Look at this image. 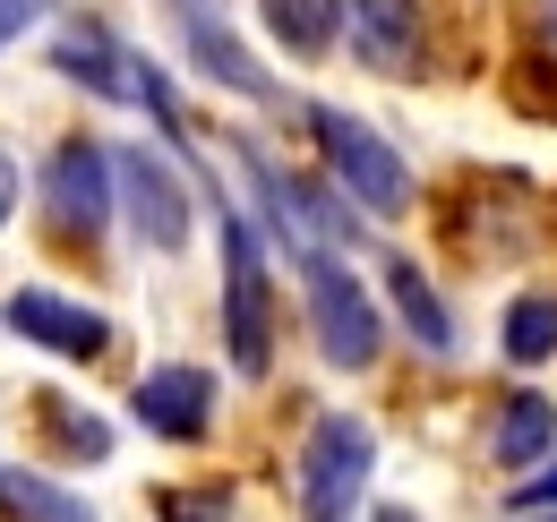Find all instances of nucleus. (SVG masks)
I'll return each instance as SVG.
<instances>
[{
  "mask_svg": "<svg viewBox=\"0 0 557 522\" xmlns=\"http://www.w3.org/2000/svg\"><path fill=\"white\" fill-rule=\"evenodd\" d=\"M214 240H223V351L240 377L275 369V265H267V232L214 189Z\"/></svg>",
  "mask_w": 557,
  "mask_h": 522,
  "instance_id": "f257e3e1",
  "label": "nucleus"
},
{
  "mask_svg": "<svg viewBox=\"0 0 557 522\" xmlns=\"http://www.w3.org/2000/svg\"><path fill=\"white\" fill-rule=\"evenodd\" d=\"M292 274H300V309H309L318 360L344 369V377L377 369V351H386V309H377V291L344 265V249H300Z\"/></svg>",
  "mask_w": 557,
  "mask_h": 522,
  "instance_id": "f03ea898",
  "label": "nucleus"
},
{
  "mask_svg": "<svg viewBox=\"0 0 557 522\" xmlns=\"http://www.w3.org/2000/svg\"><path fill=\"white\" fill-rule=\"evenodd\" d=\"M309 129H318L326 181H335V197H344L351 214H369V223H395V214H412V206H420L412 163H404L386 137L369 129L360 112H344V103H309Z\"/></svg>",
  "mask_w": 557,
  "mask_h": 522,
  "instance_id": "7ed1b4c3",
  "label": "nucleus"
},
{
  "mask_svg": "<svg viewBox=\"0 0 557 522\" xmlns=\"http://www.w3.org/2000/svg\"><path fill=\"white\" fill-rule=\"evenodd\" d=\"M369 480H377V428L360 411H318L300 437V471H292L300 522H360Z\"/></svg>",
  "mask_w": 557,
  "mask_h": 522,
  "instance_id": "20e7f679",
  "label": "nucleus"
},
{
  "mask_svg": "<svg viewBox=\"0 0 557 522\" xmlns=\"http://www.w3.org/2000/svg\"><path fill=\"white\" fill-rule=\"evenodd\" d=\"M112 181H121V214H129L138 249L181 258V249L198 240V197H189V181H181L154 146H121V154H112Z\"/></svg>",
  "mask_w": 557,
  "mask_h": 522,
  "instance_id": "39448f33",
  "label": "nucleus"
},
{
  "mask_svg": "<svg viewBox=\"0 0 557 522\" xmlns=\"http://www.w3.org/2000/svg\"><path fill=\"white\" fill-rule=\"evenodd\" d=\"M112 206H121L112 146H95V137H61V146L44 154V214H52V232H61L70 249H95L103 223H112Z\"/></svg>",
  "mask_w": 557,
  "mask_h": 522,
  "instance_id": "423d86ee",
  "label": "nucleus"
},
{
  "mask_svg": "<svg viewBox=\"0 0 557 522\" xmlns=\"http://www.w3.org/2000/svg\"><path fill=\"white\" fill-rule=\"evenodd\" d=\"M0 326L17 334V343H35V351H52V360H70V369H95V360L112 351V318H103L95 300L52 291V283H17V291L0 300Z\"/></svg>",
  "mask_w": 557,
  "mask_h": 522,
  "instance_id": "0eeeda50",
  "label": "nucleus"
},
{
  "mask_svg": "<svg viewBox=\"0 0 557 522\" xmlns=\"http://www.w3.org/2000/svg\"><path fill=\"white\" fill-rule=\"evenodd\" d=\"M129 420H138L146 437H163V446H198L214 428V369H198V360L146 369L138 386H129Z\"/></svg>",
  "mask_w": 557,
  "mask_h": 522,
  "instance_id": "6e6552de",
  "label": "nucleus"
},
{
  "mask_svg": "<svg viewBox=\"0 0 557 522\" xmlns=\"http://www.w3.org/2000/svg\"><path fill=\"white\" fill-rule=\"evenodd\" d=\"M172 26H181V44H189V69L223 86V95H240V103H275V77L249 61V44L223 26V9L214 0H172Z\"/></svg>",
  "mask_w": 557,
  "mask_h": 522,
  "instance_id": "1a4fd4ad",
  "label": "nucleus"
},
{
  "mask_svg": "<svg viewBox=\"0 0 557 522\" xmlns=\"http://www.w3.org/2000/svg\"><path fill=\"white\" fill-rule=\"evenodd\" d=\"M351 61L377 77H412L420 69V0H335Z\"/></svg>",
  "mask_w": 557,
  "mask_h": 522,
  "instance_id": "9d476101",
  "label": "nucleus"
},
{
  "mask_svg": "<svg viewBox=\"0 0 557 522\" xmlns=\"http://www.w3.org/2000/svg\"><path fill=\"white\" fill-rule=\"evenodd\" d=\"M52 69L61 77H77L86 95H103V103H138V52L103 26V17H70L61 35H52Z\"/></svg>",
  "mask_w": 557,
  "mask_h": 522,
  "instance_id": "9b49d317",
  "label": "nucleus"
},
{
  "mask_svg": "<svg viewBox=\"0 0 557 522\" xmlns=\"http://www.w3.org/2000/svg\"><path fill=\"white\" fill-rule=\"evenodd\" d=\"M488 462L515 471V480H532L541 462H557V402L541 386H515L488 402Z\"/></svg>",
  "mask_w": 557,
  "mask_h": 522,
  "instance_id": "f8f14e48",
  "label": "nucleus"
},
{
  "mask_svg": "<svg viewBox=\"0 0 557 522\" xmlns=\"http://www.w3.org/2000/svg\"><path fill=\"white\" fill-rule=\"evenodd\" d=\"M386 309H395V326L412 334L429 360H455V351H463V334H455V309L437 300V283L420 274V258H386Z\"/></svg>",
  "mask_w": 557,
  "mask_h": 522,
  "instance_id": "ddd939ff",
  "label": "nucleus"
},
{
  "mask_svg": "<svg viewBox=\"0 0 557 522\" xmlns=\"http://www.w3.org/2000/svg\"><path fill=\"white\" fill-rule=\"evenodd\" d=\"M497 351L515 369H549L557 360V291H515L497 318Z\"/></svg>",
  "mask_w": 557,
  "mask_h": 522,
  "instance_id": "4468645a",
  "label": "nucleus"
},
{
  "mask_svg": "<svg viewBox=\"0 0 557 522\" xmlns=\"http://www.w3.org/2000/svg\"><path fill=\"white\" fill-rule=\"evenodd\" d=\"M0 514L9 522H95V506L77 488H61V480H44V471L0 462Z\"/></svg>",
  "mask_w": 557,
  "mask_h": 522,
  "instance_id": "2eb2a0df",
  "label": "nucleus"
},
{
  "mask_svg": "<svg viewBox=\"0 0 557 522\" xmlns=\"http://www.w3.org/2000/svg\"><path fill=\"white\" fill-rule=\"evenodd\" d=\"M258 17H267V35H275L292 61H326L335 52V0H258Z\"/></svg>",
  "mask_w": 557,
  "mask_h": 522,
  "instance_id": "dca6fc26",
  "label": "nucleus"
},
{
  "mask_svg": "<svg viewBox=\"0 0 557 522\" xmlns=\"http://www.w3.org/2000/svg\"><path fill=\"white\" fill-rule=\"evenodd\" d=\"M35 420H44V437H52L61 462H103L112 455V428H103L95 411H77L70 394H35Z\"/></svg>",
  "mask_w": 557,
  "mask_h": 522,
  "instance_id": "f3484780",
  "label": "nucleus"
},
{
  "mask_svg": "<svg viewBox=\"0 0 557 522\" xmlns=\"http://www.w3.org/2000/svg\"><path fill=\"white\" fill-rule=\"evenodd\" d=\"M154 514L163 522H232V488L223 480H207V488H163Z\"/></svg>",
  "mask_w": 557,
  "mask_h": 522,
  "instance_id": "a211bd4d",
  "label": "nucleus"
},
{
  "mask_svg": "<svg viewBox=\"0 0 557 522\" xmlns=\"http://www.w3.org/2000/svg\"><path fill=\"white\" fill-rule=\"evenodd\" d=\"M506 514H557V462H541L532 480L506 488Z\"/></svg>",
  "mask_w": 557,
  "mask_h": 522,
  "instance_id": "6ab92c4d",
  "label": "nucleus"
},
{
  "mask_svg": "<svg viewBox=\"0 0 557 522\" xmlns=\"http://www.w3.org/2000/svg\"><path fill=\"white\" fill-rule=\"evenodd\" d=\"M44 9H52V0H0V52H9V44H17V35L44 17Z\"/></svg>",
  "mask_w": 557,
  "mask_h": 522,
  "instance_id": "aec40b11",
  "label": "nucleus"
},
{
  "mask_svg": "<svg viewBox=\"0 0 557 522\" xmlns=\"http://www.w3.org/2000/svg\"><path fill=\"white\" fill-rule=\"evenodd\" d=\"M17 197H26V181H17V154L0 146V232H9V214H17Z\"/></svg>",
  "mask_w": 557,
  "mask_h": 522,
  "instance_id": "412c9836",
  "label": "nucleus"
},
{
  "mask_svg": "<svg viewBox=\"0 0 557 522\" xmlns=\"http://www.w3.org/2000/svg\"><path fill=\"white\" fill-rule=\"evenodd\" d=\"M549 522H557V514H549Z\"/></svg>",
  "mask_w": 557,
  "mask_h": 522,
  "instance_id": "4be33fe9",
  "label": "nucleus"
}]
</instances>
